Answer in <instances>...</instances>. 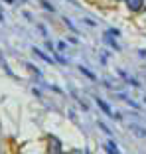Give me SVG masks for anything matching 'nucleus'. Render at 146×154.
<instances>
[{
	"instance_id": "0eeeda50",
	"label": "nucleus",
	"mask_w": 146,
	"mask_h": 154,
	"mask_svg": "<svg viewBox=\"0 0 146 154\" xmlns=\"http://www.w3.org/2000/svg\"><path fill=\"white\" fill-rule=\"evenodd\" d=\"M105 150L109 154H120L119 148H117V144H114V140H109V142H107V144H105Z\"/></svg>"
},
{
	"instance_id": "f3484780",
	"label": "nucleus",
	"mask_w": 146,
	"mask_h": 154,
	"mask_svg": "<svg viewBox=\"0 0 146 154\" xmlns=\"http://www.w3.org/2000/svg\"><path fill=\"white\" fill-rule=\"evenodd\" d=\"M55 61H57V63H61V65H67V59L61 57V55H55Z\"/></svg>"
},
{
	"instance_id": "423d86ee",
	"label": "nucleus",
	"mask_w": 146,
	"mask_h": 154,
	"mask_svg": "<svg viewBox=\"0 0 146 154\" xmlns=\"http://www.w3.org/2000/svg\"><path fill=\"white\" fill-rule=\"evenodd\" d=\"M130 131L134 132L136 136H140V138H146V128H142V127H138V125H130Z\"/></svg>"
},
{
	"instance_id": "f03ea898",
	"label": "nucleus",
	"mask_w": 146,
	"mask_h": 154,
	"mask_svg": "<svg viewBox=\"0 0 146 154\" xmlns=\"http://www.w3.org/2000/svg\"><path fill=\"white\" fill-rule=\"evenodd\" d=\"M103 42H105L107 45H111V48H113L114 51H120V45L117 44V38H114V36H111L109 32H105V34H103Z\"/></svg>"
},
{
	"instance_id": "39448f33",
	"label": "nucleus",
	"mask_w": 146,
	"mask_h": 154,
	"mask_svg": "<svg viewBox=\"0 0 146 154\" xmlns=\"http://www.w3.org/2000/svg\"><path fill=\"white\" fill-rule=\"evenodd\" d=\"M32 51H34V54H36V55H38V57H40V59H44L46 63H50V65H53V63H55V61H53V59L50 57V55H46V54H44V51H41V50H38V48H34Z\"/></svg>"
},
{
	"instance_id": "aec40b11",
	"label": "nucleus",
	"mask_w": 146,
	"mask_h": 154,
	"mask_svg": "<svg viewBox=\"0 0 146 154\" xmlns=\"http://www.w3.org/2000/svg\"><path fill=\"white\" fill-rule=\"evenodd\" d=\"M83 22H85L87 26H97V22H95V20H89V18H83Z\"/></svg>"
},
{
	"instance_id": "f8f14e48",
	"label": "nucleus",
	"mask_w": 146,
	"mask_h": 154,
	"mask_svg": "<svg viewBox=\"0 0 146 154\" xmlns=\"http://www.w3.org/2000/svg\"><path fill=\"white\" fill-rule=\"evenodd\" d=\"M63 22H65V26H67V28H69V30H71L73 34H77V28H75V24H73V22H71V20H69V18H63Z\"/></svg>"
},
{
	"instance_id": "1a4fd4ad",
	"label": "nucleus",
	"mask_w": 146,
	"mask_h": 154,
	"mask_svg": "<svg viewBox=\"0 0 146 154\" xmlns=\"http://www.w3.org/2000/svg\"><path fill=\"white\" fill-rule=\"evenodd\" d=\"M97 125H99V128H101V131H103V132H105V134L113 136V131H111V128L107 127V125H105V122H103V121H97Z\"/></svg>"
},
{
	"instance_id": "7ed1b4c3",
	"label": "nucleus",
	"mask_w": 146,
	"mask_h": 154,
	"mask_svg": "<svg viewBox=\"0 0 146 154\" xmlns=\"http://www.w3.org/2000/svg\"><path fill=\"white\" fill-rule=\"evenodd\" d=\"M95 103L101 107V111H103L107 117H114V115H117V113H113V109H111V107H109V105H107L103 99H101V97H95Z\"/></svg>"
},
{
	"instance_id": "6ab92c4d",
	"label": "nucleus",
	"mask_w": 146,
	"mask_h": 154,
	"mask_svg": "<svg viewBox=\"0 0 146 154\" xmlns=\"http://www.w3.org/2000/svg\"><path fill=\"white\" fill-rule=\"evenodd\" d=\"M22 14H24V18H26V20H28V22H32V20H34V18H32V14L28 12V10H24V12H22Z\"/></svg>"
},
{
	"instance_id": "4468645a",
	"label": "nucleus",
	"mask_w": 146,
	"mask_h": 154,
	"mask_svg": "<svg viewBox=\"0 0 146 154\" xmlns=\"http://www.w3.org/2000/svg\"><path fill=\"white\" fill-rule=\"evenodd\" d=\"M55 50H57V51H65V50H67V44H65V42H57Z\"/></svg>"
},
{
	"instance_id": "2eb2a0df",
	"label": "nucleus",
	"mask_w": 146,
	"mask_h": 154,
	"mask_svg": "<svg viewBox=\"0 0 146 154\" xmlns=\"http://www.w3.org/2000/svg\"><path fill=\"white\" fill-rule=\"evenodd\" d=\"M38 30H40V34H41L44 38H47V28L44 26V24H38Z\"/></svg>"
},
{
	"instance_id": "9d476101",
	"label": "nucleus",
	"mask_w": 146,
	"mask_h": 154,
	"mask_svg": "<svg viewBox=\"0 0 146 154\" xmlns=\"http://www.w3.org/2000/svg\"><path fill=\"white\" fill-rule=\"evenodd\" d=\"M40 4H41V8H44V10H50V12H55V6H53V4H50L47 0H40Z\"/></svg>"
},
{
	"instance_id": "6e6552de",
	"label": "nucleus",
	"mask_w": 146,
	"mask_h": 154,
	"mask_svg": "<svg viewBox=\"0 0 146 154\" xmlns=\"http://www.w3.org/2000/svg\"><path fill=\"white\" fill-rule=\"evenodd\" d=\"M79 71H81L83 75H87L89 79H91V81H95V73H93V71H89V69H87L85 65H79Z\"/></svg>"
},
{
	"instance_id": "a211bd4d",
	"label": "nucleus",
	"mask_w": 146,
	"mask_h": 154,
	"mask_svg": "<svg viewBox=\"0 0 146 154\" xmlns=\"http://www.w3.org/2000/svg\"><path fill=\"white\" fill-rule=\"evenodd\" d=\"M46 48H47V50H50V51H57V50H55V45L51 44L50 40H46Z\"/></svg>"
},
{
	"instance_id": "9b49d317",
	"label": "nucleus",
	"mask_w": 146,
	"mask_h": 154,
	"mask_svg": "<svg viewBox=\"0 0 146 154\" xmlns=\"http://www.w3.org/2000/svg\"><path fill=\"white\" fill-rule=\"evenodd\" d=\"M26 67H28V71H32L34 75L41 77V71H40V69H38V67H36V65H34V63H26Z\"/></svg>"
},
{
	"instance_id": "4be33fe9",
	"label": "nucleus",
	"mask_w": 146,
	"mask_h": 154,
	"mask_svg": "<svg viewBox=\"0 0 146 154\" xmlns=\"http://www.w3.org/2000/svg\"><path fill=\"white\" fill-rule=\"evenodd\" d=\"M138 55H140V57H146V50H138Z\"/></svg>"
},
{
	"instance_id": "b1692460",
	"label": "nucleus",
	"mask_w": 146,
	"mask_h": 154,
	"mask_svg": "<svg viewBox=\"0 0 146 154\" xmlns=\"http://www.w3.org/2000/svg\"><path fill=\"white\" fill-rule=\"evenodd\" d=\"M117 2H126V0H117Z\"/></svg>"
},
{
	"instance_id": "dca6fc26",
	"label": "nucleus",
	"mask_w": 146,
	"mask_h": 154,
	"mask_svg": "<svg viewBox=\"0 0 146 154\" xmlns=\"http://www.w3.org/2000/svg\"><path fill=\"white\" fill-rule=\"evenodd\" d=\"M107 32H109L111 36H114V38H120V30H117V28H109Z\"/></svg>"
},
{
	"instance_id": "393cba45",
	"label": "nucleus",
	"mask_w": 146,
	"mask_h": 154,
	"mask_svg": "<svg viewBox=\"0 0 146 154\" xmlns=\"http://www.w3.org/2000/svg\"><path fill=\"white\" fill-rule=\"evenodd\" d=\"M83 154H89V150H85V152H83Z\"/></svg>"
},
{
	"instance_id": "f257e3e1",
	"label": "nucleus",
	"mask_w": 146,
	"mask_h": 154,
	"mask_svg": "<svg viewBox=\"0 0 146 154\" xmlns=\"http://www.w3.org/2000/svg\"><path fill=\"white\" fill-rule=\"evenodd\" d=\"M144 2L146 0H126V8L130 10V12H140V10L144 8Z\"/></svg>"
},
{
	"instance_id": "ddd939ff",
	"label": "nucleus",
	"mask_w": 146,
	"mask_h": 154,
	"mask_svg": "<svg viewBox=\"0 0 146 154\" xmlns=\"http://www.w3.org/2000/svg\"><path fill=\"white\" fill-rule=\"evenodd\" d=\"M126 83H128V85H132V87H136V89H140V81H138V79H134V77H128Z\"/></svg>"
},
{
	"instance_id": "412c9836",
	"label": "nucleus",
	"mask_w": 146,
	"mask_h": 154,
	"mask_svg": "<svg viewBox=\"0 0 146 154\" xmlns=\"http://www.w3.org/2000/svg\"><path fill=\"white\" fill-rule=\"evenodd\" d=\"M32 95H36L38 99H41V91H40V89H34V87H32Z\"/></svg>"
},
{
	"instance_id": "5701e85b",
	"label": "nucleus",
	"mask_w": 146,
	"mask_h": 154,
	"mask_svg": "<svg viewBox=\"0 0 146 154\" xmlns=\"http://www.w3.org/2000/svg\"><path fill=\"white\" fill-rule=\"evenodd\" d=\"M2 2H6V4H14V0H2Z\"/></svg>"
},
{
	"instance_id": "20e7f679",
	"label": "nucleus",
	"mask_w": 146,
	"mask_h": 154,
	"mask_svg": "<svg viewBox=\"0 0 146 154\" xmlns=\"http://www.w3.org/2000/svg\"><path fill=\"white\" fill-rule=\"evenodd\" d=\"M50 142H51V154H63L61 150V142L55 138V136H50Z\"/></svg>"
}]
</instances>
